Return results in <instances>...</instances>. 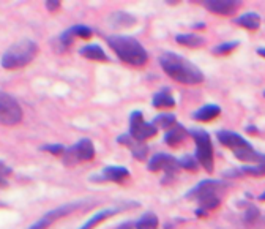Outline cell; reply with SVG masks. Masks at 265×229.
Segmentation results:
<instances>
[{
    "mask_svg": "<svg viewBox=\"0 0 265 229\" xmlns=\"http://www.w3.org/2000/svg\"><path fill=\"white\" fill-rule=\"evenodd\" d=\"M163 71L174 81L185 85H196L204 82V73L194 63L175 52H163L160 55Z\"/></svg>",
    "mask_w": 265,
    "mask_h": 229,
    "instance_id": "obj_1",
    "label": "cell"
},
{
    "mask_svg": "<svg viewBox=\"0 0 265 229\" xmlns=\"http://www.w3.org/2000/svg\"><path fill=\"white\" fill-rule=\"evenodd\" d=\"M107 45L117 54V57L131 67H144L148 62V54L141 43L126 35H111L106 38Z\"/></svg>",
    "mask_w": 265,
    "mask_h": 229,
    "instance_id": "obj_2",
    "label": "cell"
},
{
    "mask_svg": "<svg viewBox=\"0 0 265 229\" xmlns=\"http://www.w3.org/2000/svg\"><path fill=\"white\" fill-rule=\"evenodd\" d=\"M227 188V185L223 180H215V178H205V180L199 182L194 188H191L185 195L186 199L196 201L199 209L205 212H210L218 209L221 204V199Z\"/></svg>",
    "mask_w": 265,
    "mask_h": 229,
    "instance_id": "obj_3",
    "label": "cell"
},
{
    "mask_svg": "<svg viewBox=\"0 0 265 229\" xmlns=\"http://www.w3.org/2000/svg\"><path fill=\"white\" fill-rule=\"evenodd\" d=\"M40 51L38 45L32 40H21L16 45H13L2 55V67L5 70H19L30 63Z\"/></svg>",
    "mask_w": 265,
    "mask_h": 229,
    "instance_id": "obj_4",
    "label": "cell"
},
{
    "mask_svg": "<svg viewBox=\"0 0 265 229\" xmlns=\"http://www.w3.org/2000/svg\"><path fill=\"white\" fill-rule=\"evenodd\" d=\"M190 136L196 144V153H194L196 160L207 173H212L215 168V158H213V144L210 134L205 130L194 128V130H190Z\"/></svg>",
    "mask_w": 265,
    "mask_h": 229,
    "instance_id": "obj_5",
    "label": "cell"
},
{
    "mask_svg": "<svg viewBox=\"0 0 265 229\" xmlns=\"http://www.w3.org/2000/svg\"><path fill=\"white\" fill-rule=\"evenodd\" d=\"M24 117V112L18 100L11 97L6 92L0 90V125L13 127L21 124Z\"/></svg>",
    "mask_w": 265,
    "mask_h": 229,
    "instance_id": "obj_6",
    "label": "cell"
},
{
    "mask_svg": "<svg viewBox=\"0 0 265 229\" xmlns=\"http://www.w3.org/2000/svg\"><path fill=\"white\" fill-rule=\"evenodd\" d=\"M93 158H95V146L87 138L77 141L74 146L67 147L65 153H63V163L67 166H74L81 161H90Z\"/></svg>",
    "mask_w": 265,
    "mask_h": 229,
    "instance_id": "obj_7",
    "label": "cell"
},
{
    "mask_svg": "<svg viewBox=\"0 0 265 229\" xmlns=\"http://www.w3.org/2000/svg\"><path fill=\"white\" fill-rule=\"evenodd\" d=\"M147 169L150 173H156V171H164V178H163V183H166L169 180L178 174L180 171V163H178L177 158H174L172 155L169 153H156L150 158L148 164H147Z\"/></svg>",
    "mask_w": 265,
    "mask_h": 229,
    "instance_id": "obj_8",
    "label": "cell"
},
{
    "mask_svg": "<svg viewBox=\"0 0 265 229\" xmlns=\"http://www.w3.org/2000/svg\"><path fill=\"white\" fill-rule=\"evenodd\" d=\"M156 133H158V128L152 122H145L141 111H133L130 114V136L133 139L145 142L147 139L153 138Z\"/></svg>",
    "mask_w": 265,
    "mask_h": 229,
    "instance_id": "obj_9",
    "label": "cell"
},
{
    "mask_svg": "<svg viewBox=\"0 0 265 229\" xmlns=\"http://www.w3.org/2000/svg\"><path fill=\"white\" fill-rule=\"evenodd\" d=\"M77 207H79V203H71V204H63V205L55 207V209H52L51 212H48L41 218H38L30 228H27V229H48L51 225H54L55 221H59L60 218L73 213Z\"/></svg>",
    "mask_w": 265,
    "mask_h": 229,
    "instance_id": "obj_10",
    "label": "cell"
},
{
    "mask_svg": "<svg viewBox=\"0 0 265 229\" xmlns=\"http://www.w3.org/2000/svg\"><path fill=\"white\" fill-rule=\"evenodd\" d=\"M202 5L207 10L215 13V14H221V16H232L239 10H240V2L237 0H205Z\"/></svg>",
    "mask_w": 265,
    "mask_h": 229,
    "instance_id": "obj_11",
    "label": "cell"
},
{
    "mask_svg": "<svg viewBox=\"0 0 265 229\" xmlns=\"http://www.w3.org/2000/svg\"><path fill=\"white\" fill-rule=\"evenodd\" d=\"M117 142L120 146H125L131 150V153L136 160H145L147 158V155H148V147L145 142H139V141H136L133 139L130 133H125V134H120L119 138H117Z\"/></svg>",
    "mask_w": 265,
    "mask_h": 229,
    "instance_id": "obj_12",
    "label": "cell"
},
{
    "mask_svg": "<svg viewBox=\"0 0 265 229\" xmlns=\"http://www.w3.org/2000/svg\"><path fill=\"white\" fill-rule=\"evenodd\" d=\"M217 138H218V141L221 142V144H223L224 147H227V149H231L232 152H235L237 149L248 144V141L243 138V136H240L239 133L229 131V130H219L217 133Z\"/></svg>",
    "mask_w": 265,
    "mask_h": 229,
    "instance_id": "obj_13",
    "label": "cell"
},
{
    "mask_svg": "<svg viewBox=\"0 0 265 229\" xmlns=\"http://www.w3.org/2000/svg\"><path fill=\"white\" fill-rule=\"evenodd\" d=\"M103 182H116V183H123L128 177H130V171H128L125 166H106L103 169V173L99 176Z\"/></svg>",
    "mask_w": 265,
    "mask_h": 229,
    "instance_id": "obj_14",
    "label": "cell"
},
{
    "mask_svg": "<svg viewBox=\"0 0 265 229\" xmlns=\"http://www.w3.org/2000/svg\"><path fill=\"white\" fill-rule=\"evenodd\" d=\"M188 138H190V130H186V128L180 124H175L170 130L166 131V134H164V142H166L169 147H177Z\"/></svg>",
    "mask_w": 265,
    "mask_h": 229,
    "instance_id": "obj_15",
    "label": "cell"
},
{
    "mask_svg": "<svg viewBox=\"0 0 265 229\" xmlns=\"http://www.w3.org/2000/svg\"><path fill=\"white\" fill-rule=\"evenodd\" d=\"M123 209H125V207H114V209H103V210H99V212L95 213V215H92L87 221H85V223L79 229H93L95 226H98L99 223H103L104 220L114 217L116 213H119L120 210H123Z\"/></svg>",
    "mask_w": 265,
    "mask_h": 229,
    "instance_id": "obj_16",
    "label": "cell"
},
{
    "mask_svg": "<svg viewBox=\"0 0 265 229\" xmlns=\"http://www.w3.org/2000/svg\"><path fill=\"white\" fill-rule=\"evenodd\" d=\"M221 114V108L218 104H204L202 108L196 109L193 112V119L197 122H210L213 119H217Z\"/></svg>",
    "mask_w": 265,
    "mask_h": 229,
    "instance_id": "obj_17",
    "label": "cell"
},
{
    "mask_svg": "<svg viewBox=\"0 0 265 229\" xmlns=\"http://www.w3.org/2000/svg\"><path fill=\"white\" fill-rule=\"evenodd\" d=\"M79 54L89 60H96V62H107L109 57L103 51L101 46L98 45H85L79 49Z\"/></svg>",
    "mask_w": 265,
    "mask_h": 229,
    "instance_id": "obj_18",
    "label": "cell"
},
{
    "mask_svg": "<svg viewBox=\"0 0 265 229\" xmlns=\"http://www.w3.org/2000/svg\"><path fill=\"white\" fill-rule=\"evenodd\" d=\"M235 24H239L240 27H245L248 30H257L261 27V16L257 13H243L239 18H235Z\"/></svg>",
    "mask_w": 265,
    "mask_h": 229,
    "instance_id": "obj_19",
    "label": "cell"
},
{
    "mask_svg": "<svg viewBox=\"0 0 265 229\" xmlns=\"http://www.w3.org/2000/svg\"><path fill=\"white\" fill-rule=\"evenodd\" d=\"M152 102L155 108H174L175 106V100L169 89H163L160 92H156Z\"/></svg>",
    "mask_w": 265,
    "mask_h": 229,
    "instance_id": "obj_20",
    "label": "cell"
},
{
    "mask_svg": "<svg viewBox=\"0 0 265 229\" xmlns=\"http://www.w3.org/2000/svg\"><path fill=\"white\" fill-rule=\"evenodd\" d=\"M175 41L178 45L186 46V48H200L205 45V40L202 37L194 33H180V35H175Z\"/></svg>",
    "mask_w": 265,
    "mask_h": 229,
    "instance_id": "obj_21",
    "label": "cell"
},
{
    "mask_svg": "<svg viewBox=\"0 0 265 229\" xmlns=\"http://www.w3.org/2000/svg\"><path fill=\"white\" fill-rule=\"evenodd\" d=\"M134 226L136 229H158V217L152 212H147L136 221Z\"/></svg>",
    "mask_w": 265,
    "mask_h": 229,
    "instance_id": "obj_22",
    "label": "cell"
},
{
    "mask_svg": "<svg viewBox=\"0 0 265 229\" xmlns=\"http://www.w3.org/2000/svg\"><path fill=\"white\" fill-rule=\"evenodd\" d=\"M177 124V119L174 114H168V112H164V114H158V116L155 117L153 120V125L156 128H161V130H170L174 125Z\"/></svg>",
    "mask_w": 265,
    "mask_h": 229,
    "instance_id": "obj_23",
    "label": "cell"
},
{
    "mask_svg": "<svg viewBox=\"0 0 265 229\" xmlns=\"http://www.w3.org/2000/svg\"><path fill=\"white\" fill-rule=\"evenodd\" d=\"M239 174H240V176L262 177V176H265V163H259V164H251V166L239 168Z\"/></svg>",
    "mask_w": 265,
    "mask_h": 229,
    "instance_id": "obj_24",
    "label": "cell"
},
{
    "mask_svg": "<svg viewBox=\"0 0 265 229\" xmlns=\"http://www.w3.org/2000/svg\"><path fill=\"white\" fill-rule=\"evenodd\" d=\"M261 212H259V209H257L256 205H253V204H249L248 207H246V212H245V223H246V226L248 228H253L257 221H261Z\"/></svg>",
    "mask_w": 265,
    "mask_h": 229,
    "instance_id": "obj_25",
    "label": "cell"
},
{
    "mask_svg": "<svg viewBox=\"0 0 265 229\" xmlns=\"http://www.w3.org/2000/svg\"><path fill=\"white\" fill-rule=\"evenodd\" d=\"M239 46H240V41H226V43H221L218 46H215L212 52L215 55H227L232 51H235Z\"/></svg>",
    "mask_w": 265,
    "mask_h": 229,
    "instance_id": "obj_26",
    "label": "cell"
},
{
    "mask_svg": "<svg viewBox=\"0 0 265 229\" xmlns=\"http://www.w3.org/2000/svg\"><path fill=\"white\" fill-rule=\"evenodd\" d=\"M70 33L73 35V37H79V38H84V40H89L92 38V35H93V30L89 27V25H82V24H77V25H73V27H70L68 28Z\"/></svg>",
    "mask_w": 265,
    "mask_h": 229,
    "instance_id": "obj_27",
    "label": "cell"
},
{
    "mask_svg": "<svg viewBox=\"0 0 265 229\" xmlns=\"http://www.w3.org/2000/svg\"><path fill=\"white\" fill-rule=\"evenodd\" d=\"M178 163H180V168L182 169L191 171V173H196V171L199 169V166H200L194 155H183L182 158L178 160Z\"/></svg>",
    "mask_w": 265,
    "mask_h": 229,
    "instance_id": "obj_28",
    "label": "cell"
},
{
    "mask_svg": "<svg viewBox=\"0 0 265 229\" xmlns=\"http://www.w3.org/2000/svg\"><path fill=\"white\" fill-rule=\"evenodd\" d=\"M111 19L114 21V24H116L117 21H119L120 25H131V24L136 23L134 18H131L130 14H125V13H116V14H112Z\"/></svg>",
    "mask_w": 265,
    "mask_h": 229,
    "instance_id": "obj_29",
    "label": "cell"
},
{
    "mask_svg": "<svg viewBox=\"0 0 265 229\" xmlns=\"http://www.w3.org/2000/svg\"><path fill=\"white\" fill-rule=\"evenodd\" d=\"M41 150H45V152H49L51 155H63L65 153V150L67 147L63 146V144H45V146H41Z\"/></svg>",
    "mask_w": 265,
    "mask_h": 229,
    "instance_id": "obj_30",
    "label": "cell"
},
{
    "mask_svg": "<svg viewBox=\"0 0 265 229\" xmlns=\"http://www.w3.org/2000/svg\"><path fill=\"white\" fill-rule=\"evenodd\" d=\"M46 8L49 11H57L60 8V2L59 0H49V2H46Z\"/></svg>",
    "mask_w": 265,
    "mask_h": 229,
    "instance_id": "obj_31",
    "label": "cell"
},
{
    "mask_svg": "<svg viewBox=\"0 0 265 229\" xmlns=\"http://www.w3.org/2000/svg\"><path fill=\"white\" fill-rule=\"evenodd\" d=\"M114 229H134V223H131V221H125V223L116 226Z\"/></svg>",
    "mask_w": 265,
    "mask_h": 229,
    "instance_id": "obj_32",
    "label": "cell"
},
{
    "mask_svg": "<svg viewBox=\"0 0 265 229\" xmlns=\"http://www.w3.org/2000/svg\"><path fill=\"white\" fill-rule=\"evenodd\" d=\"M0 174H5V176H8L11 174V169L6 166V164L3 161H0Z\"/></svg>",
    "mask_w": 265,
    "mask_h": 229,
    "instance_id": "obj_33",
    "label": "cell"
},
{
    "mask_svg": "<svg viewBox=\"0 0 265 229\" xmlns=\"http://www.w3.org/2000/svg\"><path fill=\"white\" fill-rule=\"evenodd\" d=\"M194 213H196V217L200 218V217H207V213H209V212H205V210H202V209H196Z\"/></svg>",
    "mask_w": 265,
    "mask_h": 229,
    "instance_id": "obj_34",
    "label": "cell"
},
{
    "mask_svg": "<svg viewBox=\"0 0 265 229\" xmlns=\"http://www.w3.org/2000/svg\"><path fill=\"white\" fill-rule=\"evenodd\" d=\"M257 54L262 55V57H265V48H259V49H257Z\"/></svg>",
    "mask_w": 265,
    "mask_h": 229,
    "instance_id": "obj_35",
    "label": "cell"
},
{
    "mask_svg": "<svg viewBox=\"0 0 265 229\" xmlns=\"http://www.w3.org/2000/svg\"><path fill=\"white\" fill-rule=\"evenodd\" d=\"M204 27H205V24H204V23H199V24H196V25H194V28H204Z\"/></svg>",
    "mask_w": 265,
    "mask_h": 229,
    "instance_id": "obj_36",
    "label": "cell"
},
{
    "mask_svg": "<svg viewBox=\"0 0 265 229\" xmlns=\"http://www.w3.org/2000/svg\"><path fill=\"white\" fill-rule=\"evenodd\" d=\"M246 131H248V133H256V128H254V127H248Z\"/></svg>",
    "mask_w": 265,
    "mask_h": 229,
    "instance_id": "obj_37",
    "label": "cell"
},
{
    "mask_svg": "<svg viewBox=\"0 0 265 229\" xmlns=\"http://www.w3.org/2000/svg\"><path fill=\"white\" fill-rule=\"evenodd\" d=\"M259 201H265V191H264L262 195L259 196Z\"/></svg>",
    "mask_w": 265,
    "mask_h": 229,
    "instance_id": "obj_38",
    "label": "cell"
},
{
    "mask_svg": "<svg viewBox=\"0 0 265 229\" xmlns=\"http://www.w3.org/2000/svg\"><path fill=\"white\" fill-rule=\"evenodd\" d=\"M0 185H6V182L2 178V176H0Z\"/></svg>",
    "mask_w": 265,
    "mask_h": 229,
    "instance_id": "obj_39",
    "label": "cell"
},
{
    "mask_svg": "<svg viewBox=\"0 0 265 229\" xmlns=\"http://www.w3.org/2000/svg\"><path fill=\"white\" fill-rule=\"evenodd\" d=\"M264 97H265V92H264Z\"/></svg>",
    "mask_w": 265,
    "mask_h": 229,
    "instance_id": "obj_40",
    "label": "cell"
}]
</instances>
